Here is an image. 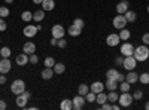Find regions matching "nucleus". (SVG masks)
<instances>
[{"label": "nucleus", "mask_w": 149, "mask_h": 110, "mask_svg": "<svg viewBox=\"0 0 149 110\" xmlns=\"http://www.w3.org/2000/svg\"><path fill=\"white\" fill-rule=\"evenodd\" d=\"M127 10H128V2H127V0H122V2H119L116 5V12H118V14L124 15Z\"/></svg>", "instance_id": "18"}, {"label": "nucleus", "mask_w": 149, "mask_h": 110, "mask_svg": "<svg viewBox=\"0 0 149 110\" xmlns=\"http://www.w3.org/2000/svg\"><path fill=\"white\" fill-rule=\"evenodd\" d=\"M0 59H2V55H0Z\"/></svg>", "instance_id": "55"}, {"label": "nucleus", "mask_w": 149, "mask_h": 110, "mask_svg": "<svg viewBox=\"0 0 149 110\" xmlns=\"http://www.w3.org/2000/svg\"><path fill=\"white\" fill-rule=\"evenodd\" d=\"M73 26H76V27H79V28H84V27H85V21H84L82 18H74V19H73Z\"/></svg>", "instance_id": "36"}, {"label": "nucleus", "mask_w": 149, "mask_h": 110, "mask_svg": "<svg viewBox=\"0 0 149 110\" xmlns=\"http://www.w3.org/2000/svg\"><path fill=\"white\" fill-rule=\"evenodd\" d=\"M60 109L61 110H73V101L70 98H64L60 104Z\"/></svg>", "instance_id": "20"}, {"label": "nucleus", "mask_w": 149, "mask_h": 110, "mask_svg": "<svg viewBox=\"0 0 149 110\" xmlns=\"http://www.w3.org/2000/svg\"><path fill=\"white\" fill-rule=\"evenodd\" d=\"M73 101V109L74 110H81L84 106H85V101H86V98H85V97L84 95H76V97H74V98L72 100Z\"/></svg>", "instance_id": "11"}, {"label": "nucleus", "mask_w": 149, "mask_h": 110, "mask_svg": "<svg viewBox=\"0 0 149 110\" xmlns=\"http://www.w3.org/2000/svg\"><path fill=\"white\" fill-rule=\"evenodd\" d=\"M10 48H8V46H3L2 49H0V55H2V58H9L10 57Z\"/></svg>", "instance_id": "33"}, {"label": "nucleus", "mask_w": 149, "mask_h": 110, "mask_svg": "<svg viewBox=\"0 0 149 110\" xmlns=\"http://www.w3.org/2000/svg\"><path fill=\"white\" fill-rule=\"evenodd\" d=\"M5 2H6L8 5H10V3H14V0H5Z\"/></svg>", "instance_id": "52"}, {"label": "nucleus", "mask_w": 149, "mask_h": 110, "mask_svg": "<svg viewBox=\"0 0 149 110\" xmlns=\"http://www.w3.org/2000/svg\"><path fill=\"white\" fill-rule=\"evenodd\" d=\"M118 70H115V68H110V70H107L106 71V77L107 79H112V80H116V77H118Z\"/></svg>", "instance_id": "30"}, {"label": "nucleus", "mask_w": 149, "mask_h": 110, "mask_svg": "<svg viewBox=\"0 0 149 110\" xmlns=\"http://www.w3.org/2000/svg\"><path fill=\"white\" fill-rule=\"evenodd\" d=\"M119 39L121 40H128L130 39V36H131V33H130V30H127V28H122V30H119Z\"/></svg>", "instance_id": "28"}, {"label": "nucleus", "mask_w": 149, "mask_h": 110, "mask_svg": "<svg viewBox=\"0 0 149 110\" xmlns=\"http://www.w3.org/2000/svg\"><path fill=\"white\" fill-rule=\"evenodd\" d=\"M43 64H45V67H54L55 59H54L52 57H46V58H45V61H43Z\"/></svg>", "instance_id": "35"}, {"label": "nucleus", "mask_w": 149, "mask_h": 110, "mask_svg": "<svg viewBox=\"0 0 149 110\" xmlns=\"http://www.w3.org/2000/svg\"><path fill=\"white\" fill-rule=\"evenodd\" d=\"M125 80H127L130 85H134L136 82L139 80V75H137V73H136L134 70H130L128 75H125Z\"/></svg>", "instance_id": "14"}, {"label": "nucleus", "mask_w": 149, "mask_h": 110, "mask_svg": "<svg viewBox=\"0 0 149 110\" xmlns=\"http://www.w3.org/2000/svg\"><path fill=\"white\" fill-rule=\"evenodd\" d=\"M0 17H2V18L9 17V9L6 6H0Z\"/></svg>", "instance_id": "37"}, {"label": "nucleus", "mask_w": 149, "mask_h": 110, "mask_svg": "<svg viewBox=\"0 0 149 110\" xmlns=\"http://www.w3.org/2000/svg\"><path fill=\"white\" fill-rule=\"evenodd\" d=\"M142 97H143V92L140 89H136L134 91V94H133V98L134 100H142Z\"/></svg>", "instance_id": "39"}, {"label": "nucleus", "mask_w": 149, "mask_h": 110, "mask_svg": "<svg viewBox=\"0 0 149 110\" xmlns=\"http://www.w3.org/2000/svg\"><path fill=\"white\" fill-rule=\"evenodd\" d=\"M119 42H121L119 34H115V33L109 34L107 37H106V43H107L109 46H118V45H119Z\"/></svg>", "instance_id": "12"}, {"label": "nucleus", "mask_w": 149, "mask_h": 110, "mask_svg": "<svg viewBox=\"0 0 149 110\" xmlns=\"http://www.w3.org/2000/svg\"><path fill=\"white\" fill-rule=\"evenodd\" d=\"M10 91L14 92L15 95H19V94H22L24 91H26V82H24V80H21V79H17V80H14V82H12V85H10Z\"/></svg>", "instance_id": "2"}, {"label": "nucleus", "mask_w": 149, "mask_h": 110, "mask_svg": "<svg viewBox=\"0 0 149 110\" xmlns=\"http://www.w3.org/2000/svg\"><path fill=\"white\" fill-rule=\"evenodd\" d=\"M8 106H6V101L5 100H0V110H5Z\"/></svg>", "instance_id": "46"}, {"label": "nucleus", "mask_w": 149, "mask_h": 110, "mask_svg": "<svg viewBox=\"0 0 149 110\" xmlns=\"http://www.w3.org/2000/svg\"><path fill=\"white\" fill-rule=\"evenodd\" d=\"M30 63V59H29V55L26 54V52H24V54H19L18 57H17V64L18 66H27Z\"/></svg>", "instance_id": "17"}, {"label": "nucleus", "mask_w": 149, "mask_h": 110, "mask_svg": "<svg viewBox=\"0 0 149 110\" xmlns=\"http://www.w3.org/2000/svg\"><path fill=\"white\" fill-rule=\"evenodd\" d=\"M52 68H54V73H57V75H63L66 71V66L63 63H55Z\"/></svg>", "instance_id": "24"}, {"label": "nucleus", "mask_w": 149, "mask_h": 110, "mask_svg": "<svg viewBox=\"0 0 149 110\" xmlns=\"http://www.w3.org/2000/svg\"><path fill=\"white\" fill-rule=\"evenodd\" d=\"M103 89H104V85H103L102 82H94L91 86H90V91L94 92L95 95H97V94H100V92H103Z\"/></svg>", "instance_id": "16"}, {"label": "nucleus", "mask_w": 149, "mask_h": 110, "mask_svg": "<svg viewBox=\"0 0 149 110\" xmlns=\"http://www.w3.org/2000/svg\"><path fill=\"white\" fill-rule=\"evenodd\" d=\"M148 14H149V5H148Z\"/></svg>", "instance_id": "54"}, {"label": "nucleus", "mask_w": 149, "mask_h": 110, "mask_svg": "<svg viewBox=\"0 0 149 110\" xmlns=\"http://www.w3.org/2000/svg\"><path fill=\"white\" fill-rule=\"evenodd\" d=\"M88 92H90V86H88L86 83H81L79 86H78V94H79V95H84V97H85Z\"/></svg>", "instance_id": "26"}, {"label": "nucleus", "mask_w": 149, "mask_h": 110, "mask_svg": "<svg viewBox=\"0 0 149 110\" xmlns=\"http://www.w3.org/2000/svg\"><path fill=\"white\" fill-rule=\"evenodd\" d=\"M118 88L121 89V92H130L131 85H130L127 80H124V82H121V83H119V86H118Z\"/></svg>", "instance_id": "31"}, {"label": "nucleus", "mask_w": 149, "mask_h": 110, "mask_svg": "<svg viewBox=\"0 0 149 110\" xmlns=\"http://www.w3.org/2000/svg\"><path fill=\"white\" fill-rule=\"evenodd\" d=\"M54 75H55V73H54V68H52V67H45V68L42 70V73H40L42 79H45V80L52 79V76H54Z\"/></svg>", "instance_id": "13"}, {"label": "nucleus", "mask_w": 149, "mask_h": 110, "mask_svg": "<svg viewBox=\"0 0 149 110\" xmlns=\"http://www.w3.org/2000/svg\"><path fill=\"white\" fill-rule=\"evenodd\" d=\"M30 97H31V94H30L29 91H24L22 94L17 95V100H15L17 106L21 107V109H24V107L27 106V103H29V100H30Z\"/></svg>", "instance_id": "4"}, {"label": "nucleus", "mask_w": 149, "mask_h": 110, "mask_svg": "<svg viewBox=\"0 0 149 110\" xmlns=\"http://www.w3.org/2000/svg\"><path fill=\"white\" fill-rule=\"evenodd\" d=\"M124 17H125V19H127V22H134L136 21V18H137V15H136V12L134 10H127L125 14H124Z\"/></svg>", "instance_id": "25"}, {"label": "nucleus", "mask_w": 149, "mask_h": 110, "mask_svg": "<svg viewBox=\"0 0 149 110\" xmlns=\"http://www.w3.org/2000/svg\"><path fill=\"white\" fill-rule=\"evenodd\" d=\"M115 63H116V66H122V63H124V59H122L121 57H118V58H116V61H115Z\"/></svg>", "instance_id": "48"}, {"label": "nucleus", "mask_w": 149, "mask_h": 110, "mask_svg": "<svg viewBox=\"0 0 149 110\" xmlns=\"http://www.w3.org/2000/svg\"><path fill=\"white\" fill-rule=\"evenodd\" d=\"M112 109H113V110H119V109H121V106H119V104H115V103H113V104H112Z\"/></svg>", "instance_id": "50"}, {"label": "nucleus", "mask_w": 149, "mask_h": 110, "mask_svg": "<svg viewBox=\"0 0 149 110\" xmlns=\"http://www.w3.org/2000/svg\"><path fill=\"white\" fill-rule=\"evenodd\" d=\"M124 80H125V76H124L122 73H118V77H116V82H118V83H121V82H124Z\"/></svg>", "instance_id": "45"}, {"label": "nucleus", "mask_w": 149, "mask_h": 110, "mask_svg": "<svg viewBox=\"0 0 149 110\" xmlns=\"http://www.w3.org/2000/svg\"><path fill=\"white\" fill-rule=\"evenodd\" d=\"M43 18H45V10H43V9H40V10H36L34 14H33V21H36V22H40V21H43Z\"/></svg>", "instance_id": "23"}, {"label": "nucleus", "mask_w": 149, "mask_h": 110, "mask_svg": "<svg viewBox=\"0 0 149 110\" xmlns=\"http://www.w3.org/2000/svg\"><path fill=\"white\" fill-rule=\"evenodd\" d=\"M42 2H43V0H33L34 5H42Z\"/></svg>", "instance_id": "51"}, {"label": "nucleus", "mask_w": 149, "mask_h": 110, "mask_svg": "<svg viewBox=\"0 0 149 110\" xmlns=\"http://www.w3.org/2000/svg\"><path fill=\"white\" fill-rule=\"evenodd\" d=\"M57 42H58V39L52 37V39H51V46H57Z\"/></svg>", "instance_id": "49"}, {"label": "nucleus", "mask_w": 149, "mask_h": 110, "mask_svg": "<svg viewBox=\"0 0 149 110\" xmlns=\"http://www.w3.org/2000/svg\"><path fill=\"white\" fill-rule=\"evenodd\" d=\"M104 88H107L109 91H116L118 89V82L112 80V79H107L106 83H104Z\"/></svg>", "instance_id": "22"}, {"label": "nucleus", "mask_w": 149, "mask_h": 110, "mask_svg": "<svg viewBox=\"0 0 149 110\" xmlns=\"http://www.w3.org/2000/svg\"><path fill=\"white\" fill-rule=\"evenodd\" d=\"M133 54H134V46L130 42H125V43L121 45V55L128 57V55H133Z\"/></svg>", "instance_id": "10"}, {"label": "nucleus", "mask_w": 149, "mask_h": 110, "mask_svg": "<svg viewBox=\"0 0 149 110\" xmlns=\"http://www.w3.org/2000/svg\"><path fill=\"white\" fill-rule=\"evenodd\" d=\"M55 8V2L54 0H43L42 2V9L46 12V10H54Z\"/></svg>", "instance_id": "21"}, {"label": "nucleus", "mask_w": 149, "mask_h": 110, "mask_svg": "<svg viewBox=\"0 0 149 110\" xmlns=\"http://www.w3.org/2000/svg\"><path fill=\"white\" fill-rule=\"evenodd\" d=\"M22 52H26L27 55H31L36 52V45L33 42H27V43H24L22 46Z\"/></svg>", "instance_id": "15"}, {"label": "nucleus", "mask_w": 149, "mask_h": 110, "mask_svg": "<svg viewBox=\"0 0 149 110\" xmlns=\"http://www.w3.org/2000/svg\"><path fill=\"white\" fill-rule=\"evenodd\" d=\"M0 19H2V17H0Z\"/></svg>", "instance_id": "56"}, {"label": "nucleus", "mask_w": 149, "mask_h": 110, "mask_svg": "<svg viewBox=\"0 0 149 110\" xmlns=\"http://www.w3.org/2000/svg\"><path fill=\"white\" fill-rule=\"evenodd\" d=\"M6 28H8V26L5 22V18H2V19H0V31H5Z\"/></svg>", "instance_id": "44"}, {"label": "nucleus", "mask_w": 149, "mask_h": 110, "mask_svg": "<svg viewBox=\"0 0 149 110\" xmlns=\"http://www.w3.org/2000/svg\"><path fill=\"white\" fill-rule=\"evenodd\" d=\"M112 24H113V27H115V28H118V30H122V28H125V26H127V19H125V17H124V15L118 14V15L113 18Z\"/></svg>", "instance_id": "6"}, {"label": "nucleus", "mask_w": 149, "mask_h": 110, "mask_svg": "<svg viewBox=\"0 0 149 110\" xmlns=\"http://www.w3.org/2000/svg\"><path fill=\"white\" fill-rule=\"evenodd\" d=\"M57 46H58V48H66V46H67V40H64V37H63V39H58Z\"/></svg>", "instance_id": "41"}, {"label": "nucleus", "mask_w": 149, "mask_h": 110, "mask_svg": "<svg viewBox=\"0 0 149 110\" xmlns=\"http://www.w3.org/2000/svg\"><path fill=\"white\" fill-rule=\"evenodd\" d=\"M107 101V95L104 92H100V94H97L95 95V103H98V106H102Z\"/></svg>", "instance_id": "27"}, {"label": "nucleus", "mask_w": 149, "mask_h": 110, "mask_svg": "<svg viewBox=\"0 0 149 110\" xmlns=\"http://www.w3.org/2000/svg\"><path fill=\"white\" fill-rule=\"evenodd\" d=\"M29 59H30V64H37V61H39V58H37V55H36V54L29 55Z\"/></svg>", "instance_id": "40"}, {"label": "nucleus", "mask_w": 149, "mask_h": 110, "mask_svg": "<svg viewBox=\"0 0 149 110\" xmlns=\"http://www.w3.org/2000/svg\"><path fill=\"white\" fill-rule=\"evenodd\" d=\"M12 68V63L9 58H2L0 59V73L2 75H6V73H9Z\"/></svg>", "instance_id": "8"}, {"label": "nucleus", "mask_w": 149, "mask_h": 110, "mask_svg": "<svg viewBox=\"0 0 149 110\" xmlns=\"http://www.w3.org/2000/svg\"><path fill=\"white\" fill-rule=\"evenodd\" d=\"M139 82L143 83V85H148L149 83V73H142V75H139Z\"/></svg>", "instance_id": "34"}, {"label": "nucleus", "mask_w": 149, "mask_h": 110, "mask_svg": "<svg viewBox=\"0 0 149 110\" xmlns=\"http://www.w3.org/2000/svg\"><path fill=\"white\" fill-rule=\"evenodd\" d=\"M145 109H146V110H149V101H148V103L145 104Z\"/></svg>", "instance_id": "53"}, {"label": "nucleus", "mask_w": 149, "mask_h": 110, "mask_svg": "<svg viewBox=\"0 0 149 110\" xmlns=\"http://www.w3.org/2000/svg\"><path fill=\"white\" fill-rule=\"evenodd\" d=\"M6 83V76H3L2 73H0V85H5Z\"/></svg>", "instance_id": "47"}, {"label": "nucleus", "mask_w": 149, "mask_h": 110, "mask_svg": "<svg viewBox=\"0 0 149 110\" xmlns=\"http://www.w3.org/2000/svg\"><path fill=\"white\" fill-rule=\"evenodd\" d=\"M118 98H119V95H118L115 91H109V94H107V101H109V103L113 104V103L118 101Z\"/></svg>", "instance_id": "29"}, {"label": "nucleus", "mask_w": 149, "mask_h": 110, "mask_svg": "<svg viewBox=\"0 0 149 110\" xmlns=\"http://www.w3.org/2000/svg\"><path fill=\"white\" fill-rule=\"evenodd\" d=\"M67 33L72 36V37H78V36L82 33V28H79V27H76V26H73V24H72V26L67 28Z\"/></svg>", "instance_id": "19"}, {"label": "nucleus", "mask_w": 149, "mask_h": 110, "mask_svg": "<svg viewBox=\"0 0 149 110\" xmlns=\"http://www.w3.org/2000/svg\"><path fill=\"white\" fill-rule=\"evenodd\" d=\"M100 109H102V110H112V103H107V101H106L104 104L100 106Z\"/></svg>", "instance_id": "43"}, {"label": "nucleus", "mask_w": 149, "mask_h": 110, "mask_svg": "<svg viewBox=\"0 0 149 110\" xmlns=\"http://www.w3.org/2000/svg\"><path fill=\"white\" fill-rule=\"evenodd\" d=\"M142 42H143V45L149 46V33H145V34L142 36Z\"/></svg>", "instance_id": "42"}, {"label": "nucleus", "mask_w": 149, "mask_h": 110, "mask_svg": "<svg viewBox=\"0 0 149 110\" xmlns=\"http://www.w3.org/2000/svg\"><path fill=\"white\" fill-rule=\"evenodd\" d=\"M40 28H42L40 26H39V27H37V26H27L26 28L22 30V33H24V36H26V37H34Z\"/></svg>", "instance_id": "9"}, {"label": "nucleus", "mask_w": 149, "mask_h": 110, "mask_svg": "<svg viewBox=\"0 0 149 110\" xmlns=\"http://www.w3.org/2000/svg\"><path fill=\"white\" fill-rule=\"evenodd\" d=\"M85 98H86V101H88V103H94V101H95V94L90 91L88 94L85 95Z\"/></svg>", "instance_id": "38"}, {"label": "nucleus", "mask_w": 149, "mask_h": 110, "mask_svg": "<svg viewBox=\"0 0 149 110\" xmlns=\"http://www.w3.org/2000/svg\"><path fill=\"white\" fill-rule=\"evenodd\" d=\"M148 73H149V70H148Z\"/></svg>", "instance_id": "57"}, {"label": "nucleus", "mask_w": 149, "mask_h": 110, "mask_svg": "<svg viewBox=\"0 0 149 110\" xmlns=\"http://www.w3.org/2000/svg\"><path fill=\"white\" fill-rule=\"evenodd\" d=\"M122 66H124V68L128 70V71H130V70H134V68H136V66H137V59L134 58V55H128V57L124 58Z\"/></svg>", "instance_id": "5"}, {"label": "nucleus", "mask_w": 149, "mask_h": 110, "mask_svg": "<svg viewBox=\"0 0 149 110\" xmlns=\"http://www.w3.org/2000/svg\"><path fill=\"white\" fill-rule=\"evenodd\" d=\"M21 19L26 21V22H29V21L33 19V14H31V12H29V10H24L22 14H21Z\"/></svg>", "instance_id": "32"}, {"label": "nucleus", "mask_w": 149, "mask_h": 110, "mask_svg": "<svg viewBox=\"0 0 149 110\" xmlns=\"http://www.w3.org/2000/svg\"><path fill=\"white\" fill-rule=\"evenodd\" d=\"M134 58L137 61H146L149 58V48L146 45H142V46H137L134 48Z\"/></svg>", "instance_id": "1"}, {"label": "nucleus", "mask_w": 149, "mask_h": 110, "mask_svg": "<svg viewBox=\"0 0 149 110\" xmlns=\"http://www.w3.org/2000/svg\"><path fill=\"white\" fill-rule=\"evenodd\" d=\"M64 28H63V26H60V24H55V26L51 28V34H52V37H55V39H63L64 37Z\"/></svg>", "instance_id": "7"}, {"label": "nucleus", "mask_w": 149, "mask_h": 110, "mask_svg": "<svg viewBox=\"0 0 149 110\" xmlns=\"http://www.w3.org/2000/svg\"><path fill=\"white\" fill-rule=\"evenodd\" d=\"M133 101H134L133 94H130V92H122L118 98V103H119L121 107H130Z\"/></svg>", "instance_id": "3"}]
</instances>
